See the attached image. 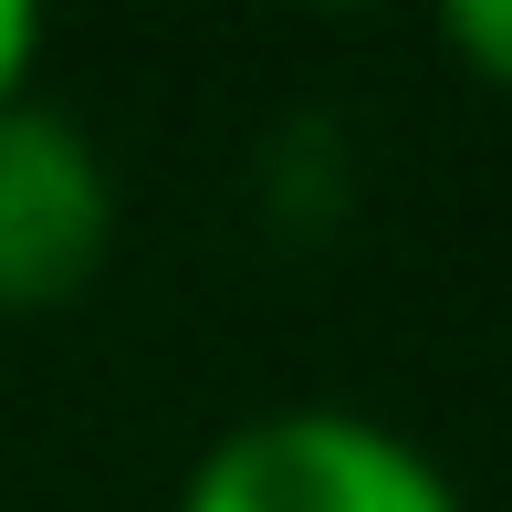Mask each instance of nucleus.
Returning <instances> with one entry per match:
<instances>
[{
  "label": "nucleus",
  "instance_id": "1",
  "mask_svg": "<svg viewBox=\"0 0 512 512\" xmlns=\"http://www.w3.org/2000/svg\"><path fill=\"white\" fill-rule=\"evenodd\" d=\"M168 512H471V502L408 429L304 398V408L230 418L189 460Z\"/></svg>",
  "mask_w": 512,
  "mask_h": 512
},
{
  "label": "nucleus",
  "instance_id": "2",
  "mask_svg": "<svg viewBox=\"0 0 512 512\" xmlns=\"http://www.w3.org/2000/svg\"><path fill=\"white\" fill-rule=\"evenodd\" d=\"M115 251V168L95 126L42 95L0 105V314L74 304Z\"/></svg>",
  "mask_w": 512,
  "mask_h": 512
},
{
  "label": "nucleus",
  "instance_id": "3",
  "mask_svg": "<svg viewBox=\"0 0 512 512\" xmlns=\"http://www.w3.org/2000/svg\"><path fill=\"white\" fill-rule=\"evenodd\" d=\"M439 32H450V53L471 63L481 84H502V95H512V0H460Z\"/></svg>",
  "mask_w": 512,
  "mask_h": 512
},
{
  "label": "nucleus",
  "instance_id": "4",
  "mask_svg": "<svg viewBox=\"0 0 512 512\" xmlns=\"http://www.w3.org/2000/svg\"><path fill=\"white\" fill-rule=\"evenodd\" d=\"M32 63H42V21L21 11V0H0V105L32 95Z\"/></svg>",
  "mask_w": 512,
  "mask_h": 512
}]
</instances>
